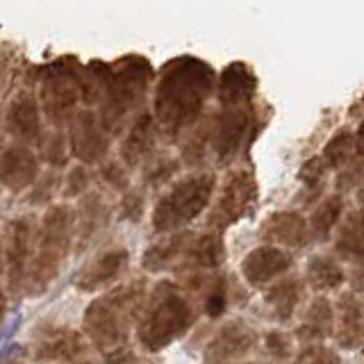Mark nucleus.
<instances>
[{
  "instance_id": "nucleus-1",
  "label": "nucleus",
  "mask_w": 364,
  "mask_h": 364,
  "mask_svg": "<svg viewBox=\"0 0 364 364\" xmlns=\"http://www.w3.org/2000/svg\"><path fill=\"white\" fill-rule=\"evenodd\" d=\"M216 94L214 68L193 55H180L157 73L153 119L166 139L178 141L205 119V107Z\"/></svg>"
},
{
  "instance_id": "nucleus-2",
  "label": "nucleus",
  "mask_w": 364,
  "mask_h": 364,
  "mask_svg": "<svg viewBox=\"0 0 364 364\" xmlns=\"http://www.w3.org/2000/svg\"><path fill=\"white\" fill-rule=\"evenodd\" d=\"M100 80L98 121L105 132L117 134L136 109L144 107L151 91L155 68L146 57L130 53L117 62H91Z\"/></svg>"
},
{
  "instance_id": "nucleus-3",
  "label": "nucleus",
  "mask_w": 364,
  "mask_h": 364,
  "mask_svg": "<svg viewBox=\"0 0 364 364\" xmlns=\"http://www.w3.org/2000/svg\"><path fill=\"white\" fill-rule=\"evenodd\" d=\"M37 85L39 107L55 130H62V125L75 119L80 102L98 105L100 82L94 66H82L73 55H64L37 68Z\"/></svg>"
},
{
  "instance_id": "nucleus-4",
  "label": "nucleus",
  "mask_w": 364,
  "mask_h": 364,
  "mask_svg": "<svg viewBox=\"0 0 364 364\" xmlns=\"http://www.w3.org/2000/svg\"><path fill=\"white\" fill-rule=\"evenodd\" d=\"M196 303L176 280H159L146 296L136 323V339L148 353H157L185 337L196 323Z\"/></svg>"
},
{
  "instance_id": "nucleus-5",
  "label": "nucleus",
  "mask_w": 364,
  "mask_h": 364,
  "mask_svg": "<svg viewBox=\"0 0 364 364\" xmlns=\"http://www.w3.org/2000/svg\"><path fill=\"white\" fill-rule=\"evenodd\" d=\"M146 303V280H132L91 301L82 316L85 335L98 350L107 353L128 346L132 326L139 323Z\"/></svg>"
},
{
  "instance_id": "nucleus-6",
  "label": "nucleus",
  "mask_w": 364,
  "mask_h": 364,
  "mask_svg": "<svg viewBox=\"0 0 364 364\" xmlns=\"http://www.w3.org/2000/svg\"><path fill=\"white\" fill-rule=\"evenodd\" d=\"M75 235V212L68 205H53L46 212L43 221L37 230V244H34L30 276L26 289L30 296H39L46 287L57 278L68 257V250Z\"/></svg>"
},
{
  "instance_id": "nucleus-7",
  "label": "nucleus",
  "mask_w": 364,
  "mask_h": 364,
  "mask_svg": "<svg viewBox=\"0 0 364 364\" xmlns=\"http://www.w3.org/2000/svg\"><path fill=\"white\" fill-rule=\"evenodd\" d=\"M216 191V176L212 171H193L176 180L153 208V230L157 235H173L196 221L208 210Z\"/></svg>"
},
{
  "instance_id": "nucleus-8",
  "label": "nucleus",
  "mask_w": 364,
  "mask_h": 364,
  "mask_svg": "<svg viewBox=\"0 0 364 364\" xmlns=\"http://www.w3.org/2000/svg\"><path fill=\"white\" fill-rule=\"evenodd\" d=\"M264 125V112L257 102L246 107H219L210 114V157L219 166L232 164L248 151Z\"/></svg>"
},
{
  "instance_id": "nucleus-9",
  "label": "nucleus",
  "mask_w": 364,
  "mask_h": 364,
  "mask_svg": "<svg viewBox=\"0 0 364 364\" xmlns=\"http://www.w3.org/2000/svg\"><path fill=\"white\" fill-rule=\"evenodd\" d=\"M255 205H257V180L253 176V171L246 166L232 168L225 176L219 189V196H216L212 205L208 225L216 232H223L230 225L246 219L248 214H253Z\"/></svg>"
},
{
  "instance_id": "nucleus-10",
  "label": "nucleus",
  "mask_w": 364,
  "mask_h": 364,
  "mask_svg": "<svg viewBox=\"0 0 364 364\" xmlns=\"http://www.w3.org/2000/svg\"><path fill=\"white\" fill-rule=\"evenodd\" d=\"M34 228L30 219L11 221L5 235V278L11 299H21L23 289L28 284L32 253H34Z\"/></svg>"
},
{
  "instance_id": "nucleus-11",
  "label": "nucleus",
  "mask_w": 364,
  "mask_h": 364,
  "mask_svg": "<svg viewBox=\"0 0 364 364\" xmlns=\"http://www.w3.org/2000/svg\"><path fill=\"white\" fill-rule=\"evenodd\" d=\"M68 146L82 164H102L109 151V134L100 125L94 109H80L75 114L68 130Z\"/></svg>"
},
{
  "instance_id": "nucleus-12",
  "label": "nucleus",
  "mask_w": 364,
  "mask_h": 364,
  "mask_svg": "<svg viewBox=\"0 0 364 364\" xmlns=\"http://www.w3.org/2000/svg\"><path fill=\"white\" fill-rule=\"evenodd\" d=\"M294 264H296V259H294V253H289V250L259 244L250 250V253H246L239 269H242V276H244L246 284L259 289V287H269L271 282H276L282 276L291 273Z\"/></svg>"
},
{
  "instance_id": "nucleus-13",
  "label": "nucleus",
  "mask_w": 364,
  "mask_h": 364,
  "mask_svg": "<svg viewBox=\"0 0 364 364\" xmlns=\"http://www.w3.org/2000/svg\"><path fill=\"white\" fill-rule=\"evenodd\" d=\"M262 244L276 246L282 250H301L312 242L310 223L299 210L271 212L259 225Z\"/></svg>"
},
{
  "instance_id": "nucleus-14",
  "label": "nucleus",
  "mask_w": 364,
  "mask_h": 364,
  "mask_svg": "<svg viewBox=\"0 0 364 364\" xmlns=\"http://www.w3.org/2000/svg\"><path fill=\"white\" fill-rule=\"evenodd\" d=\"M257 330L244 318L225 321L205 346L208 362H239L257 346Z\"/></svg>"
},
{
  "instance_id": "nucleus-15",
  "label": "nucleus",
  "mask_w": 364,
  "mask_h": 364,
  "mask_svg": "<svg viewBox=\"0 0 364 364\" xmlns=\"http://www.w3.org/2000/svg\"><path fill=\"white\" fill-rule=\"evenodd\" d=\"M87 350L85 337L68 326H46L32 337V353L43 362H75Z\"/></svg>"
},
{
  "instance_id": "nucleus-16",
  "label": "nucleus",
  "mask_w": 364,
  "mask_h": 364,
  "mask_svg": "<svg viewBox=\"0 0 364 364\" xmlns=\"http://www.w3.org/2000/svg\"><path fill=\"white\" fill-rule=\"evenodd\" d=\"M267 312L273 321L289 323L296 314H301L303 305L307 303V284L299 273H287L280 280L271 282L262 294Z\"/></svg>"
},
{
  "instance_id": "nucleus-17",
  "label": "nucleus",
  "mask_w": 364,
  "mask_h": 364,
  "mask_svg": "<svg viewBox=\"0 0 364 364\" xmlns=\"http://www.w3.org/2000/svg\"><path fill=\"white\" fill-rule=\"evenodd\" d=\"M335 344L341 350L364 346V299L344 289L335 301Z\"/></svg>"
},
{
  "instance_id": "nucleus-18",
  "label": "nucleus",
  "mask_w": 364,
  "mask_h": 364,
  "mask_svg": "<svg viewBox=\"0 0 364 364\" xmlns=\"http://www.w3.org/2000/svg\"><path fill=\"white\" fill-rule=\"evenodd\" d=\"M5 130L23 146L39 144L43 136L41 130V107L39 100L28 89L18 91L5 112Z\"/></svg>"
},
{
  "instance_id": "nucleus-19",
  "label": "nucleus",
  "mask_w": 364,
  "mask_h": 364,
  "mask_svg": "<svg viewBox=\"0 0 364 364\" xmlns=\"http://www.w3.org/2000/svg\"><path fill=\"white\" fill-rule=\"evenodd\" d=\"M335 335V303L328 296H314L301 310L299 326L294 328V339L303 346L323 344Z\"/></svg>"
},
{
  "instance_id": "nucleus-20",
  "label": "nucleus",
  "mask_w": 364,
  "mask_h": 364,
  "mask_svg": "<svg viewBox=\"0 0 364 364\" xmlns=\"http://www.w3.org/2000/svg\"><path fill=\"white\" fill-rule=\"evenodd\" d=\"M216 98L221 107H246L255 105L257 98V77L253 68L244 62L228 64L216 82Z\"/></svg>"
},
{
  "instance_id": "nucleus-21",
  "label": "nucleus",
  "mask_w": 364,
  "mask_h": 364,
  "mask_svg": "<svg viewBox=\"0 0 364 364\" xmlns=\"http://www.w3.org/2000/svg\"><path fill=\"white\" fill-rule=\"evenodd\" d=\"M225 262V242L223 235L216 230H208L193 235L191 242L182 255L178 271L180 273H214Z\"/></svg>"
},
{
  "instance_id": "nucleus-22",
  "label": "nucleus",
  "mask_w": 364,
  "mask_h": 364,
  "mask_svg": "<svg viewBox=\"0 0 364 364\" xmlns=\"http://www.w3.org/2000/svg\"><path fill=\"white\" fill-rule=\"evenodd\" d=\"M37 180H39V159L30 151V146L11 144L0 153V182L11 193H18L32 187Z\"/></svg>"
},
{
  "instance_id": "nucleus-23",
  "label": "nucleus",
  "mask_w": 364,
  "mask_h": 364,
  "mask_svg": "<svg viewBox=\"0 0 364 364\" xmlns=\"http://www.w3.org/2000/svg\"><path fill=\"white\" fill-rule=\"evenodd\" d=\"M159 128L153 119L151 112H141L130 123V130L125 134V139L121 144V162L125 168H134L144 162H151L155 146L159 139Z\"/></svg>"
},
{
  "instance_id": "nucleus-24",
  "label": "nucleus",
  "mask_w": 364,
  "mask_h": 364,
  "mask_svg": "<svg viewBox=\"0 0 364 364\" xmlns=\"http://www.w3.org/2000/svg\"><path fill=\"white\" fill-rule=\"evenodd\" d=\"M130 262V255L125 248H112L94 257L82 271L75 276V287L80 291H96L102 287H109V284L117 280L121 273L125 271Z\"/></svg>"
},
{
  "instance_id": "nucleus-25",
  "label": "nucleus",
  "mask_w": 364,
  "mask_h": 364,
  "mask_svg": "<svg viewBox=\"0 0 364 364\" xmlns=\"http://www.w3.org/2000/svg\"><path fill=\"white\" fill-rule=\"evenodd\" d=\"M333 250L339 262H348L353 267L364 264V208L344 214L335 230Z\"/></svg>"
},
{
  "instance_id": "nucleus-26",
  "label": "nucleus",
  "mask_w": 364,
  "mask_h": 364,
  "mask_svg": "<svg viewBox=\"0 0 364 364\" xmlns=\"http://www.w3.org/2000/svg\"><path fill=\"white\" fill-rule=\"evenodd\" d=\"M303 280L307 289H312L316 296H326L330 291H339L346 284V271L335 255L316 253L307 259Z\"/></svg>"
},
{
  "instance_id": "nucleus-27",
  "label": "nucleus",
  "mask_w": 364,
  "mask_h": 364,
  "mask_svg": "<svg viewBox=\"0 0 364 364\" xmlns=\"http://www.w3.org/2000/svg\"><path fill=\"white\" fill-rule=\"evenodd\" d=\"M193 232L189 230H180L173 235H164L159 242H155L153 246L146 248V253L141 257V267L151 273H159V271H166V269H178L182 255L191 242Z\"/></svg>"
},
{
  "instance_id": "nucleus-28",
  "label": "nucleus",
  "mask_w": 364,
  "mask_h": 364,
  "mask_svg": "<svg viewBox=\"0 0 364 364\" xmlns=\"http://www.w3.org/2000/svg\"><path fill=\"white\" fill-rule=\"evenodd\" d=\"M344 214H346L344 196H341V193H326L323 200L316 205L310 214V219H307L312 239H318V242L330 239V235H335L341 219H344Z\"/></svg>"
},
{
  "instance_id": "nucleus-29",
  "label": "nucleus",
  "mask_w": 364,
  "mask_h": 364,
  "mask_svg": "<svg viewBox=\"0 0 364 364\" xmlns=\"http://www.w3.org/2000/svg\"><path fill=\"white\" fill-rule=\"evenodd\" d=\"M75 235H77V248H85L89 244V239L96 232H100V228L107 223L109 219V208L107 203L100 196H87L75 212Z\"/></svg>"
},
{
  "instance_id": "nucleus-30",
  "label": "nucleus",
  "mask_w": 364,
  "mask_h": 364,
  "mask_svg": "<svg viewBox=\"0 0 364 364\" xmlns=\"http://www.w3.org/2000/svg\"><path fill=\"white\" fill-rule=\"evenodd\" d=\"M323 157V162L328 164L330 171H341L348 162L358 157L355 151V130L353 128H341L337 130L330 139L326 141L323 151L318 153Z\"/></svg>"
},
{
  "instance_id": "nucleus-31",
  "label": "nucleus",
  "mask_w": 364,
  "mask_h": 364,
  "mask_svg": "<svg viewBox=\"0 0 364 364\" xmlns=\"http://www.w3.org/2000/svg\"><path fill=\"white\" fill-rule=\"evenodd\" d=\"M262 346H264V353L269 355V360H273L276 364L294 360L296 355V346H294V335L284 333L280 328H271L262 337Z\"/></svg>"
},
{
  "instance_id": "nucleus-32",
  "label": "nucleus",
  "mask_w": 364,
  "mask_h": 364,
  "mask_svg": "<svg viewBox=\"0 0 364 364\" xmlns=\"http://www.w3.org/2000/svg\"><path fill=\"white\" fill-rule=\"evenodd\" d=\"M180 171V159L176 157H153L151 162L146 166V173H144V180H146V187L151 189H157V187H164L168 185L171 180L178 176Z\"/></svg>"
},
{
  "instance_id": "nucleus-33",
  "label": "nucleus",
  "mask_w": 364,
  "mask_h": 364,
  "mask_svg": "<svg viewBox=\"0 0 364 364\" xmlns=\"http://www.w3.org/2000/svg\"><path fill=\"white\" fill-rule=\"evenodd\" d=\"M330 173L321 155H312L299 168V182L305 191H326V178Z\"/></svg>"
},
{
  "instance_id": "nucleus-34",
  "label": "nucleus",
  "mask_w": 364,
  "mask_h": 364,
  "mask_svg": "<svg viewBox=\"0 0 364 364\" xmlns=\"http://www.w3.org/2000/svg\"><path fill=\"white\" fill-rule=\"evenodd\" d=\"M39 155L43 162H48L50 166H64L68 153H66V136L62 134V130H53L48 134H43L39 139Z\"/></svg>"
},
{
  "instance_id": "nucleus-35",
  "label": "nucleus",
  "mask_w": 364,
  "mask_h": 364,
  "mask_svg": "<svg viewBox=\"0 0 364 364\" xmlns=\"http://www.w3.org/2000/svg\"><path fill=\"white\" fill-rule=\"evenodd\" d=\"M294 364H341V358L337 355L335 348L326 344H310L296 350Z\"/></svg>"
},
{
  "instance_id": "nucleus-36",
  "label": "nucleus",
  "mask_w": 364,
  "mask_h": 364,
  "mask_svg": "<svg viewBox=\"0 0 364 364\" xmlns=\"http://www.w3.org/2000/svg\"><path fill=\"white\" fill-rule=\"evenodd\" d=\"M364 178V157H355L353 162H348L341 171H337V193H348V191H355L360 187V182Z\"/></svg>"
},
{
  "instance_id": "nucleus-37",
  "label": "nucleus",
  "mask_w": 364,
  "mask_h": 364,
  "mask_svg": "<svg viewBox=\"0 0 364 364\" xmlns=\"http://www.w3.org/2000/svg\"><path fill=\"white\" fill-rule=\"evenodd\" d=\"M119 212H121V219L132 221V223H139L144 212H146V198H144V193L139 189H128V191L123 193V198H121Z\"/></svg>"
},
{
  "instance_id": "nucleus-38",
  "label": "nucleus",
  "mask_w": 364,
  "mask_h": 364,
  "mask_svg": "<svg viewBox=\"0 0 364 364\" xmlns=\"http://www.w3.org/2000/svg\"><path fill=\"white\" fill-rule=\"evenodd\" d=\"M100 178L105 180L114 191H128L130 189L128 168L123 166V162H102L100 164Z\"/></svg>"
},
{
  "instance_id": "nucleus-39",
  "label": "nucleus",
  "mask_w": 364,
  "mask_h": 364,
  "mask_svg": "<svg viewBox=\"0 0 364 364\" xmlns=\"http://www.w3.org/2000/svg\"><path fill=\"white\" fill-rule=\"evenodd\" d=\"M16 50L14 46L9 43H0V96L5 94V91L9 89L11 85V75H14L16 71Z\"/></svg>"
},
{
  "instance_id": "nucleus-40",
  "label": "nucleus",
  "mask_w": 364,
  "mask_h": 364,
  "mask_svg": "<svg viewBox=\"0 0 364 364\" xmlns=\"http://www.w3.org/2000/svg\"><path fill=\"white\" fill-rule=\"evenodd\" d=\"M89 187V173L87 168L80 164V166H73L71 173L66 176L64 180V196L66 198H75V196H82L85 189Z\"/></svg>"
},
{
  "instance_id": "nucleus-41",
  "label": "nucleus",
  "mask_w": 364,
  "mask_h": 364,
  "mask_svg": "<svg viewBox=\"0 0 364 364\" xmlns=\"http://www.w3.org/2000/svg\"><path fill=\"white\" fill-rule=\"evenodd\" d=\"M60 185V178H57L55 173H48V176H43V180H37L34 182V191L30 193V203H43V200H48L50 198V191Z\"/></svg>"
},
{
  "instance_id": "nucleus-42",
  "label": "nucleus",
  "mask_w": 364,
  "mask_h": 364,
  "mask_svg": "<svg viewBox=\"0 0 364 364\" xmlns=\"http://www.w3.org/2000/svg\"><path fill=\"white\" fill-rule=\"evenodd\" d=\"M105 364H148V360L139 358L132 348L123 346V348H117L105 355Z\"/></svg>"
},
{
  "instance_id": "nucleus-43",
  "label": "nucleus",
  "mask_w": 364,
  "mask_h": 364,
  "mask_svg": "<svg viewBox=\"0 0 364 364\" xmlns=\"http://www.w3.org/2000/svg\"><path fill=\"white\" fill-rule=\"evenodd\" d=\"M3 280H5V248H3V239H0V326H3L7 314V294Z\"/></svg>"
},
{
  "instance_id": "nucleus-44",
  "label": "nucleus",
  "mask_w": 364,
  "mask_h": 364,
  "mask_svg": "<svg viewBox=\"0 0 364 364\" xmlns=\"http://www.w3.org/2000/svg\"><path fill=\"white\" fill-rule=\"evenodd\" d=\"M346 282L350 284V291L364 299V264L353 267L350 273H346Z\"/></svg>"
},
{
  "instance_id": "nucleus-45",
  "label": "nucleus",
  "mask_w": 364,
  "mask_h": 364,
  "mask_svg": "<svg viewBox=\"0 0 364 364\" xmlns=\"http://www.w3.org/2000/svg\"><path fill=\"white\" fill-rule=\"evenodd\" d=\"M355 151L358 157H364V119H360V125L355 130Z\"/></svg>"
},
{
  "instance_id": "nucleus-46",
  "label": "nucleus",
  "mask_w": 364,
  "mask_h": 364,
  "mask_svg": "<svg viewBox=\"0 0 364 364\" xmlns=\"http://www.w3.org/2000/svg\"><path fill=\"white\" fill-rule=\"evenodd\" d=\"M355 193V198H358V203H360V208H364V178H362V182H360V187L353 191Z\"/></svg>"
},
{
  "instance_id": "nucleus-47",
  "label": "nucleus",
  "mask_w": 364,
  "mask_h": 364,
  "mask_svg": "<svg viewBox=\"0 0 364 364\" xmlns=\"http://www.w3.org/2000/svg\"><path fill=\"white\" fill-rule=\"evenodd\" d=\"M16 326H18V318H16V321L14 323H11L9 328H7V333H0V344H3V341L11 335V333H14V330H16Z\"/></svg>"
},
{
  "instance_id": "nucleus-48",
  "label": "nucleus",
  "mask_w": 364,
  "mask_h": 364,
  "mask_svg": "<svg viewBox=\"0 0 364 364\" xmlns=\"http://www.w3.org/2000/svg\"><path fill=\"white\" fill-rule=\"evenodd\" d=\"M205 364H253V362H205Z\"/></svg>"
},
{
  "instance_id": "nucleus-49",
  "label": "nucleus",
  "mask_w": 364,
  "mask_h": 364,
  "mask_svg": "<svg viewBox=\"0 0 364 364\" xmlns=\"http://www.w3.org/2000/svg\"><path fill=\"white\" fill-rule=\"evenodd\" d=\"M0 364H26V362H23V360H18V358H16V360H9V362H0Z\"/></svg>"
},
{
  "instance_id": "nucleus-50",
  "label": "nucleus",
  "mask_w": 364,
  "mask_h": 364,
  "mask_svg": "<svg viewBox=\"0 0 364 364\" xmlns=\"http://www.w3.org/2000/svg\"><path fill=\"white\" fill-rule=\"evenodd\" d=\"M68 364H89V362H77V360H75V362H68Z\"/></svg>"
},
{
  "instance_id": "nucleus-51",
  "label": "nucleus",
  "mask_w": 364,
  "mask_h": 364,
  "mask_svg": "<svg viewBox=\"0 0 364 364\" xmlns=\"http://www.w3.org/2000/svg\"><path fill=\"white\" fill-rule=\"evenodd\" d=\"M362 360H364V346H362Z\"/></svg>"
}]
</instances>
